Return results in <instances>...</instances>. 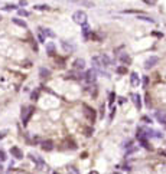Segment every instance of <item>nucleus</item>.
<instances>
[{
    "instance_id": "0eeeda50",
    "label": "nucleus",
    "mask_w": 166,
    "mask_h": 174,
    "mask_svg": "<svg viewBox=\"0 0 166 174\" xmlns=\"http://www.w3.org/2000/svg\"><path fill=\"white\" fill-rule=\"evenodd\" d=\"M159 56H156V55H152L150 58H147L146 59V62H145V68L146 69H150V68H153V66H156L159 63Z\"/></svg>"
},
{
    "instance_id": "79ce46f5",
    "label": "nucleus",
    "mask_w": 166,
    "mask_h": 174,
    "mask_svg": "<svg viewBox=\"0 0 166 174\" xmlns=\"http://www.w3.org/2000/svg\"><path fill=\"white\" fill-rule=\"evenodd\" d=\"M54 174H61V173H54Z\"/></svg>"
},
{
    "instance_id": "bb28decb",
    "label": "nucleus",
    "mask_w": 166,
    "mask_h": 174,
    "mask_svg": "<svg viewBox=\"0 0 166 174\" xmlns=\"http://www.w3.org/2000/svg\"><path fill=\"white\" fill-rule=\"evenodd\" d=\"M15 9H16L15 4H7V6H4V10H6V12H10V10H15Z\"/></svg>"
},
{
    "instance_id": "58836bf2",
    "label": "nucleus",
    "mask_w": 166,
    "mask_h": 174,
    "mask_svg": "<svg viewBox=\"0 0 166 174\" xmlns=\"http://www.w3.org/2000/svg\"><path fill=\"white\" fill-rule=\"evenodd\" d=\"M2 173H3V167L0 166V174H2Z\"/></svg>"
},
{
    "instance_id": "412c9836",
    "label": "nucleus",
    "mask_w": 166,
    "mask_h": 174,
    "mask_svg": "<svg viewBox=\"0 0 166 174\" xmlns=\"http://www.w3.org/2000/svg\"><path fill=\"white\" fill-rule=\"evenodd\" d=\"M35 10L45 12V10H49V6H46V4H36V6H35Z\"/></svg>"
},
{
    "instance_id": "72a5a7b5",
    "label": "nucleus",
    "mask_w": 166,
    "mask_h": 174,
    "mask_svg": "<svg viewBox=\"0 0 166 174\" xmlns=\"http://www.w3.org/2000/svg\"><path fill=\"white\" fill-rule=\"evenodd\" d=\"M153 36H158V37H162L163 35L162 33H159V32H153Z\"/></svg>"
},
{
    "instance_id": "7ed1b4c3",
    "label": "nucleus",
    "mask_w": 166,
    "mask_h": 174,
    "mask_svg": "<svg viewBox=\"0 0 166 174\" xmlns=\"http://www.w3.org/2000/svg\"><path fill=\"white\" fill-rule=\"evenodd\" d=\"M33 111H35L33 107H23L22 108V122H23V125H26L29 122L30 117L33 115Z\"/></svg>"
},
{
    "instance_id": "cd10ccee",
    "label": "nucleus",
    "mask_w": 166,
    "mask_h": 174,
    "mask_svg": "<svg viewBox=\"0 0 166 174\" xmlns=\"http://www.w3.org/2000/svg\"><path fill=\"white\" fill-rule=\"evenodd\" d=\"M6 153H4V151H2V150H0V163H3V161H6Z\"/></svg>"
},
{
    "instance_id": "2eb2a0df",
    "label": "nucleus",
    "mask_w": 166,
    "mask_h": 174,
    "mask_svg": "<svg viewBox=\"0 0 166 174\" xmlns=\"http://www.w3.org/2000/svg\"><path fill=\"white\" fill-rule=\"evenodd\" d=\"M46 53L51 55V56L55 53V43L54 42H48V43H46Z\"/></svg>"
},
{
    "instance_id": "f8f14e48",
    "label": "nucleus",
    "mask_w": 166,
    "mask_h": 174,
    "mask_svg": "<svg viewBox=\"0 0 166 174\" xmlns=\"http://www.w3.org/2000/svg\"><path fill=\"white\" fill-rule=\"evenodd\" d=\"M72 66H74L75 70H83L85 68V61L84 59H75L74 63H72Z\"/></svg>"
},
{
    "instance_id": "6ab92c4d",
    "label": "nucleus",
    "mask_w": 166,
    "mask_h": 174,
    "mask_svg": "<svg viewBox=\"0 0 166 174\" xmlns=\"http://www.w3.org/2000/svg\"><path fill=\"white\" fill-rule=\"evenodd\" d=\"M62 48L66 50V52H71V50L75 49L74 45H68V42H65V40H62Z\"/></svg>"
},
{
    "instance_id": "ea45409f",
    "label": "nucleus",
    "mask_w": 166,
    "mask_h": 174,
    "mask_svg": "<svg viewBox=\"0 0 166 174\" xmlns=\"http://www.w3.org/2000/svg\"><path fill=\"white\" fill-rule=\"evenodd\" d=\"M4 137V133H2V134H0V138H3Z\"/></svg>"
},
{
    "instance_id": "4468645a",
    "label": "nucleus",
    "mask_w": 166,
    "mask_h": 174,
    "mask_svg": "<svg viewBox=\"0 0 166 174\" xmlns=\"http://www.w3.org/2000/svg\"><path fill=\"white\" fill-rule=\"evenodd\" d=\"M42 150H43V151H52V150H54V142H52V141H43V142H42Z\"/></svg>"
},
{
    "instance_id": "39448f33",
    "label": "nucleus",
    "mask_w": 166,
    "mask_h": 174,
    "mask_svg": "<svg viewBox=\"0 0 166 174\" xmlns=\"http://www.w3.org/2000/svg\"><path fill=\"white\" fill-rule=\"evenodd\" d=\"M83 79L87 83H94L96 82V79H97V72L96 69H90L85 72V75L83 76Z\"/></svg>"
},
{
    "instance_id": "473e14b6",
    "label": "nucleus",
    "mask_w": 166,
    "mask_h": 174,
    "mask_svg": "<svg viewBox=\"0 0 166 174\" xmlns=\"http://www.w3.org/2000/svg\"><path fill=\"white\" fill-rule=\"evenodd\" d=\"M91 133H92L91 128H85V135H87V137H90V135H91Z\"/></svg>"
},
{
    "instance_id": "c85d7f7f",
    "label": "nucleus",
    "mask_w": 166,
    "mask_h": 174,
    "mask_svg": "<svg viewBox=\"0 0 166 174\" xmlns=\"http://www.w3.org/2000/svg\"><path fill=\"white\" fill-rule=\"evenodd\" d=\"M17 13H19L20 16H29V12H26V10H23V9H19Z\"/></svg>"
},
{
    "instance_id": "4c0bfd02",
    "label": "nucleus",
    "mask_w": 166,
    "mask_h": 174,
    "mask_svg": "<svg viewBox=\"0 0 166 174\" xmlns=\"http://www.w3.org/2000/svg\"><path fill=\"white\" fill-rule=\"evenodd\" d=\"M88 174H98V171H90Z\"/></svg>"
},
{
    "instance_id": "c756f323",
    "label": "nucleus",
    "mask_w": 166,
    "mask_h": 174,
    "mask_svg": "<svg viewBox=\"0 0 166 174\" xmlns=\"http://www.w3.org/2000/svg\"><path fill=\"white\" fill-rule=\"evenodd\" d=\"M147 85H149V78L143 76V88H147Z\"/></svg>"
},
{
    "instance_id": "ddd939ff",
    "label": "nucleus",
    "mask_w": 166,
    "mask_h": 174,
    "mask_svg": "<svg viewBox=\"0 0 166 174\" xmlns=\"http://www.w3.org/2000/svg\"><path fill=\"white\" fill-rule=\"evenodd\" d=\"M155 117H156V120H158L159 124H162V125H165V127H166V112L158 111L156 114H155Z\"/></svg>"
},
{
    "instance_id": "6e6552de",
    "label": "nucleus",
    "mask_w": 166,
    "mask_h": 174,
    "mask_svg": "<svg viewBox=\"0 0 166 174\" xmlns=\"http://www.w3.org/2000/svg\"><path fill=\"white\" fill-rule=\"evenodd\" d=\"M10 154H12V157H15L16 160H22V158H23V151H22L19 147H12V148H10Z\"/></svg>"
},
{
    "instance_id": "9d476101",
    "label": "nucleus",
    "mask_w": 166,
    "mask_h": 174,
    "mask_svg": "<svg viewBox=\"0 0 166 174\" xmlns=\"http://www.w3.org/2000/svg\"><path fill=\"white\" fill-rule=\"evenodd\" d=\"M68 2H72V3L83 6V7H92L94 6V3H92L91 0H68Z\"/></svg>"
},
{
    "instance_id": "9b49d317",
    "label": "nucleus",
    "mask_w": 166,
    "mask_h": 174,
    "mask_svg": "<svg viewBox=\"0 0 166 174\" xmlns=\"http://www.w3.org/2000/svg\"><path fill=\"white\" fill-rule=\"evenodd\" d=\"M140 78H139V75L136 74V72H132V74H130V83H132V87H139V85H140Z\"/></svg>"
},
{
    "instance_id": "f3484780",
    "label": "nucleus",
    "mask_w": 166,
    "mask_h": 174,
    "mask_svg": "<svg viewBox=\"0 0 166 174\" xmlns=\"http://www.w3.org/2000/svg\"><path fill=\"white\" fill-rule=\"evenodd\" d=\"M12 22L15 23V25L20 26V28H28V25H26L25 20H20V19H17V17H15V19H12Z\"/></svg>"
},
{
    "instance_id": "a878e982",
    "label": "nucleus",
    "mask_w": 166,
    "mask_h": 174,
    "mask_svg": "<svg viewBox=\"0 0 166 174\" xmlns=\"http://www.w3.org/2000/svg\"><path fill=\"white\" fill-rule=\"evenodd\" d=\"M68 174H79V171L75 167H68Z\"/></svg>"
},
{
    "instance_id": "423d86ee",
    "label": "nucleus",
    "mask_w": 166,
    "mask_h": 174,
    "mask_svg": "<svg viewBox=\"0 0 166 174\" xmlns=\"http://www.w3.org/2000/svg\"><path fill=\"white\" fill-rule=\"evenodd\" d=\"M29 157H30V160H32L33 163H35V164H36L38 167H41V170H45V168H48V167H46V164H45V161H43V160H42L41 157H39V155H38V154H29Z\"/></svg>"
},
{
    "instance_id": "393cba45",
    "label": "nucleus",
    "mask_w": 166,
    "mask_h": 174,
    "mask_svg": "<svg viewBox=\"0 0 166 174\" xmlns=\"http://www.w3.org/2000/svg\"><path fill=\"white\" fill-rule=\"evenodd\" d=\"M139 144H140V145H143V147H145L146 150H152V147H150V145H149V141H147V140H145V141H140Z\"/></svg>"
},
{
    "instance_id": "37998d69",
    "label": "nucleus",
    "mask_w": 166,
    "mask_h": 174,
    "mask_svg": "<svg viewBox=\"0 0 166 174\" xmlns=\"http://www.w3.org/2000/svg\"><path fill=\"white\" fill-rule=\"evenodd\" d=\"M0 20H2V17H0Z\"/></svg>"
},
{
    "instance_id": "a19ab883",
    "label": "nucleus",
    "mask_w": 166,
    "mask_h": 174,
    "mask_svg": "<svg viewBox=\"0 0 166 174\" xmlns=\"http://www.w3.org/2000/svg\"><path fill=\"white\" fill-rule=\"evenodd\" d=\"M113 174H121V173H120V171H114V173H113Z\"/></svg>"
},
{
    "instance_id": "e433bc0d",
    "label": "nucleus",
    "mask_w": 166,
    "mask_h": 174,
    "mask_svg": "<svg viewBox=\"0 0 166 174\" xmlns=\"http://www.w3.org/2000/svg\"><path fill=\"white\" fill-rule=\"evenodd\" d=\"M113 101H114V94H111V95H110V104H113Z\"/></svg>"
},
{
    "instance_id": "4be33fe9",
    "label": "nucleus",
    "mask_w": 166,
    "mask_h": 174,
    "mask_svg": "<svg viewBox=\"0 0 166 174\" xmlns=\"http://www.w3.org/2000/svg\"><path fill=\"white\" fill-rule=\"evenodd\" d=\"M84 29H83V36H84V39H88V37H90V32H91V30H90V28H88V26H83Z\"/></svg>"
},
{
    "instance_id": "b1692460",
    "label": "nucleus",
    "mask_w": 166,
    "mask_h": 174,
    "mask_svg": "<svg viewBox=\"0 0 166 174\" xmlns=\"http://www.w3.org/2000/svg\"><path fill=\"white\" fill-rule=\"evenodd\" d=\"M116 72L119 75H124V74H127V68H126V66H119L116 69Z\"/></svg>"
},
{
    "instance_id": "a211bd4d",
    "label": "nucleus",
    "mask_w": 166,
    "mask_h": 174,
    "mask_svg": "<svg viewBox=\"0 0 166 174\" xmlns=\"http://www.w3.org/2000/svg\"><path fill=\"white\" fill-rule=\"evenodd\" d=\"M119 59H120L123 63H130V62H132V59H130V56H129L127 53H121Z\"/></svg>"
},
{
    "instance_id": "f03ea898",
    "label": "nucleus",
    "mask_w": 166,
    "mask_h": 174,
    "mask_svg": "<svg viewBox=\"0 0 166 174\" xmlns=\"http://www.w3.org/2000/svg\"><path fill=\"white\" fill-rule=\"evenodd\" d=\"M72 20L79 26H87V22H88L87 13L83 12V10H77V12L72 15Z\"/></svg>"
},
{
    "instance_id": "f704fd0d",
    "label": "nucleus",
    "mask_w": 166,
    "mask_h": 174,
    "mask_svg": "<svg viewBox=\"0 0 166 174\" xmlns=\"http://www.w3.org/2000/svg\"><path fill=\"white\" fill-rule=\"evenodd\" d=\"M38 37H39V42H45V37L42 36L41 33H39V36H38Z\"/></svg>"
},
{
    "instance_id": "2f4dec72",
    "label": "nucleus",
    "mask_w": 166,
    "mask_h": 174,
    "mask_svg": "<svg viewBox=\"0 0 166 174\" xmlns=\"http://www.w3.org/2000/svg\"><path fill=\"white\" fill-rule=\"evenodd\" d=\"M141 121H145L146 124H150V122H152V120H150L149 117H143V118H141Z\"/></svg>"
},
{
    "instance_id": "5701e85b",
    "label": "nucleus",
    "mask_w": 166,
    "mask_h": 174,
    "mask_svg": "<svg viewBox=\"0 0 166 174\" xmlns=\"http://www.w3.org/2000/svg\"><path fill=\"white\" fill-rule=\"evenodd\" d=\"M137 19L145 20V22H149V23H155V20L152 19V17H149V16H141V15H139V16H137Z\"/></svg>"
},
{
    "instance_id": "aec40b11",
    "label": "nucleus",
    "mask_w": 166,
    "mask_h": 174,
    "mask_svg": "<svg viewBox=\"0 0 166 174\" xmlns=\"http://www.w3.org/2000/svg\"><path fill=\"white\" fill-rule=\"evenodd\" d=\"M49 74H51V70H49V69H46V68H41V69H39V75H41L42 78L48 76Z\"/></svg>"
},
{
    "instance_id": "7c9ffc66",
    "label": "nucleus",
    "mask_w": 166,
    "mask_h": 174,
    "mask_svg": "<svg viewBox=\"0 0 166 174\" xmlns=\"http://www.w3.org/2000/svg\"><path fill=\"white\" fill-rule=\"evenodd\" d=\"M146 4H150V6H153V4L158 3V0H143Z\"/></svg>"
},
{
    "instance_id": "20e7f679",
    "label": "nucleus",
    "mask_w": 166,
    "mask_h": 174,
    "mask_svg": "<svg viewBox=\"0 0 166 174\" xmlns=\"http://www.w3.org/2000/svg\"><path fill=\"white\" fill-rule=\"evenodd\" d=\"M83 108H84V115L87 117V120L90 121V122L94 124V122H96V111H94L92 108H90L88 105H85V104L83 105Z\"/></svg>"
},
{
    "instance_id": "1a4fd4ad",
    "label": "nucleus",
    "mask_w": 166,
    "mask_h": 174,
    "mask_svg": "<svg viewBox=\"0 0 166 174\" xmlns=\"http://www.w3.org/2000/svg\"><path fill=\"white\" fill-rule=\"evenodd\" d=\"M130 98H132L134 107H136L137 109L140 111V109H141V96L139 95V94H132V95H130Z\"/></svg>"
},
{
    "instance_id": "c9c22d12",
    "label": "nucleus",
    "mask_w": 166,
    "mask_h": 174,
    "mask_svg": "<svg viewBox=\"0 0 166 174\" xmlns=\"http://www.w3.org/2000/svg\"><path fill=\"white\" fill-rule=\"evenodd\" d=\"M38 98V92H33L32 94V100H36Z\"/></svg>"
},
{
    "instance_id": "dca6fc26",
    "label": "nucleus",
    "mask_w": 166,
    "mask_h": 174,
    "mask_svg": "<svg viewBox=\"0 0 166 174\" xmlns=\"http://www.w3.org/2000/svg\"><path fill=\"white\" fill-rule=\"evenodd\" d=\"M39 32H41V35L43 37L45 36H48V37H55V33L54 32H51L49 29H43V28H41V29H39Z\"/></svg>"
},
{
    "instance_id": "f257e3e1",
    "label": "nucleus",
    "mask_w": 166,
    "mask_h": 174,
    "mask_svg": "<svg viewBox=\"0 0 166 174\" xmlns=\"http://www.w3.org/2000/svg\"><path fill=\"white\" fill-rule=\"evenodd\" d=\"M91 61H92V63H94V68H96V69H104V68L110 66V63H111V59L104 53L92 56Z\"/></svg>"
}]
</instances>
